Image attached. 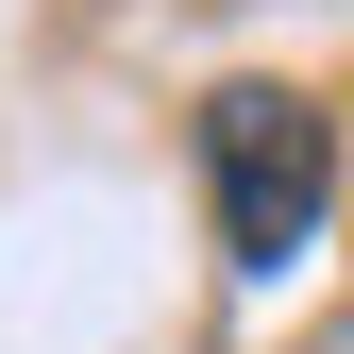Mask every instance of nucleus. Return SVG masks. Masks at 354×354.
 <instances>
[{"instance_id": "nucleus-1", "label": "nucleus", "mask_w": 354, "mask_h": 354, "mask_svg": "<svg viewBox=\"0 0 354 354\" xmlns=\"http://www.w3.org/2000/svg\"><path fill=\"white\" fill-rule=\"evenodd\" d=\"M203 203H219V270L270 287L337 219V118L304 102V84H219L203 102Z\"/></svg>"}]
</instances>
